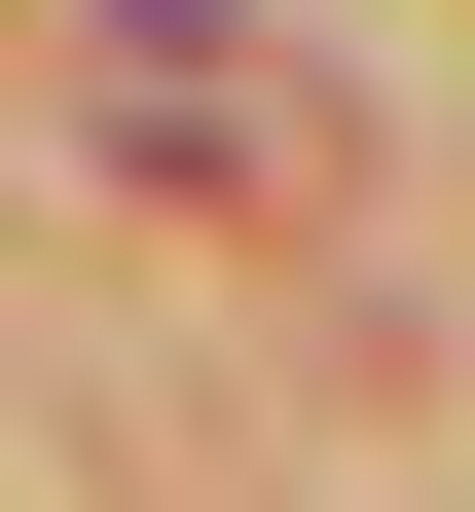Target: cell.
<instances>
[{"mask_svg": "<svg viewBox=\"0 0 475 512\" xmlns=\"http://www.w3.org/2000/svg\"><path fill=\"white\" fill-rule=\"evenodd\" d=\"M74 110L183 183V220H256V183H293V110H256V0H74Z\"/></svg>", "mask_w": 475, "mask_h": 512, "instance_id": "6da1fadb", "label": "cell"}]
</instances>
